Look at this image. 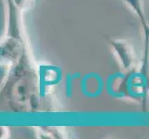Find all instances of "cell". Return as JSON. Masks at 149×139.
I'll list each match as a JSON object with an SVG mask.
<instances>
[{
    "instance_id": "1",
    "label": "cell",
    "mask_w": 149,
    "mask_h": 139,
    "mask_svg": "<svg viewBox=\"0 0 149 139\" xmlns=\"http://www.w3.org/2000/svg\"><path fill=\"white\" fill-rule=\"evenodd\" d=\"M109 42L122 68L126 71L132 69L135 62V58L132 46L125 41L109 40Z\"/></svg>"
},
{
    "instance_id": "2",
    "label": "cell",
    "mask_w": 149,
    "mask_h": 139,
    "mask_svg": "<svg viewBox=\"0 0 149 139\" xmlns=\"http://www.w3.org/2000/svg\"><path fill=\"white\" fill-rule=\"evenodd\" d=\"M127 6H129L133 12L135 13V15L140 19V22L143 25V28L145 30L146 34V38L148 40L149 38V24L146 20V17L143 12V2L142 0H122Z\"/></svg>"
},
{
    "instance_id": "3",
    "label": "cell",
    "mask_w": 149,
    "mask_h": 139,
    "mask_svg": "<svg viewBox=\"0 0 149 139\" xmlns=\"http://www.w3.org/2000/svg\"><path fill=\"white\" fill-rule=\"evenodd\" d=\"M14 3L17 5L18 7L22 8L23 6H25L27 3V0H14Z\"/></svg>"
}]
</instances>
